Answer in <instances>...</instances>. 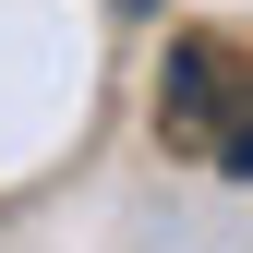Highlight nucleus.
<instances>
[{
    "label": "nucleus",
    "instance_id": "obj_3",
    "mask_svg": "<svg viewBox=\"0 0 253 253\" xmlns=\"http://www.w3.org/2000/svg\"><path fill=\"white\" fill-rule=\"evenodd\" d=\"M121 12H157V0H121Z\"/></svg>",
    "mask_w": 253,
    "mask_h": 253
},
{
    "label": "nucleus",
    "instance_id": "obj_2",
    "mask_svg": "<svg viewBox=\"0 0 253 253\" xmlns=\"http://www.w3.org/2000/svg\"><path fill=\"white\" fill-rule=\"evenodd\" d=\"M205 169H217V181H253V84H241V109H229V133H217Z\"/></svg>",
    "mask_w": 253,
    "mask_h": 253
},
{
    "label": "nucleus",
    "instance_id": "obj_1",
    "mask_svg": "<svg viewBox=\"0 0 253 253\" xmlns=\"http://www.w3.org/2000/svg\"><path fill=\"white\" fill-rule=\"evenodd\" d=\"M253 60H229L217 37H169V84H157V133H169L181 157H217V133H229Z\"/></svg>",
    "mask_w": 253,
    "mask_h": 253
}]
</instances>
